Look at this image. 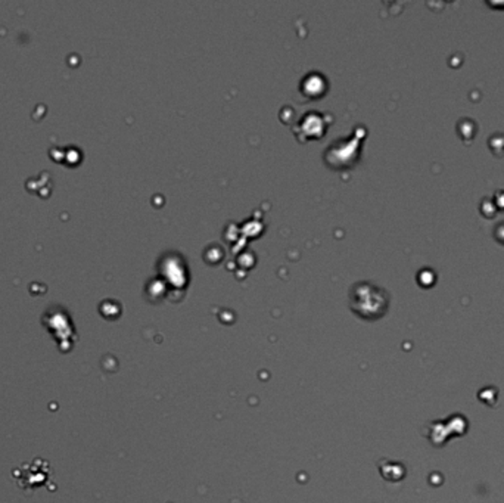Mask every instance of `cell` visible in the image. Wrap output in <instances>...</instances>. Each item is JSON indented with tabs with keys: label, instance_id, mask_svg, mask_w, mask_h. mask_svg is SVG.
Wrapping results in <instances>:
<instances>
[{
	"label": "cell",
	"instance_id": "obj_1",
	"mask_svg": "<svg viewBox=\"0 0 504 503\" xmlns=\"http://www.w3.org/2000/svg\"><path fill=\"white\" fill-rule=\"evenodd\" d=\"M351 306L360 316L377 317L386 310L388 297L381 288L360 282L351 291Z\"/></svg>",
	"mask_w": 504,
	"mask_h": 503
}]
</instances>
